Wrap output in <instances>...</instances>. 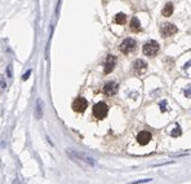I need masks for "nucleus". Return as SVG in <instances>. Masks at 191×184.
I'll use <instances>...</instances> for the list:
<instances>
[{"label": "nucleus", "instance_id": "20e7f679", "mask_svg": "<svg viewBox=\"0 0 191 184\" xmlns=\"http://www.w3.org/2000/svg\"><path fill=\"white\" fill-rule=\"evenodd\" d=\"M136 46H137V42L134 40L133 38H125L120 44V52L124 53V55H129L131 52H133L136 49Z\"/></svg>", "mask_w": 191, "mask_h": 184}, {"label": "nucleus", "instance_id": "1a4fd4ad", "mask_svg": "<svg viewBox=\"0 0 191 184\" xmlns=\"http://www.w3.org/2000/svg\"><path fill=\"white\" fill-rule=\"evenodd\" d=\"M118 90H119V84L116 83V82H108V83H106L105 86H103V93H105L106 96L116 95Z\"/></svg>", "mask_w": 191, "mask_h": 184}, {"label": "nucleus", "instance_id": "f03ea898", "mask_svg": "<svg viewBox=\"0 0 191 184\" xmlns=\"http://www.w3.org/2000/svg\"><path fill=\"white\" fill-rule=\"evenodd\" d=\"M159 49H160V46L156 40H148L143 44V53L148 57H154V56L158 55Z\"/></svg>", "mask_w": 191, "mask_h": 184}, {"label": "nucleus", "instance_id": "9b49d317", "mask_svg": "<svg viewBox=\"0 0 191 184\" xmlns=\"http://www.w3.org/2000/svg\"><path fill=\"white\" fill-rule=\"evenodd\" d=\"M43 106H44L43 100H41V98H38V100H36V104H35V111H34V116H35L36 119L43 118Z\"/></svg>", "mask_w": 191, "mask_h": 184}, {"label": "nucleus", "instance_id": "9d476101", "mask_svg": "<svg viewBox=\"0 0 191 184\" xmlns=\"http://www.w3.org/2000/svg\"><path fill=\"white\" fill-rule=\"evenodd\" d=\"M151 139H152V135L148 131H141L137 135V141H138L141 145H147V144L150 143Z\"/></svg>", "mask_w": 191, "mask_h": 184}, {"label": "nucleus", "instance_id": "6e6552de", "mask_svg": "<svg viewBox=\"0 0 191 184\" xmlns=\"http://www.w3.org/2000/svg\"><path fill=\"white\" fill-rule=\"evenodd\" d=\"M133 70H134V73H136L137 75H141V74H143L146 70H147V62H146L145 60L138 58V60H136L134 64H133Z\"/></svg>", "mask_w": 191, "mask_h": 184}, {"label": "nucleus", "instance_id": "f257e3e1", "mask_svg": "<svg viewBox=\"0 0 191 184\" xmlns=\"http://www.w3.org/2000/svg\"><path fill=\"white\" fill-rule=\"evenodd\" d=\"M66 154H67L71 159H74V161H81L91 167L96 166V159L93 157L83 153V152H76V150H72V149H67V150H66Z\"/></svg>", "mask_w": 191, "mask_h": 184}, {"label": "nucleus", "instance_id": "2eb2a0df", "mask_svg": "<svg viewBox=\"0 0 191 184\" xmlns=\"http://www.w3.org/2000/svg\"><path fill=\"white\" fill-rule=\"evenodd\" d=\"M181 134H182V131H181V127H179V126H177L176 129H174L173 131L171 132V136H173V137H177V136H181Z\"/></svg>", "mask_w": 191, "mask_h": 184}, {"label": "nucleus", "instance_id": "6ab92c4d", "mask_svg": "<svg viewBox=\"0 0 191 184\" xmlns=\"http://www.w3.org/2000/svg\"><path fill=\"white\" fill-rule=\"evenodd\" d=\"M7 73H8V77H10V78H12V68H10V65L8 66V69H7Z\"/></svg>", "mask_w": 191, "mask_h": 184}, {"label": "nucleus", "instance_id": "ddd939ff", "mask_svg": "<svg viewBox=\"0 0 191 184\" xmlns=\"http://www.w3.org/2000/svg\"><path fill=\"white\" fill-rule=\"evenodd\" d=\"M172 13H173V4H172V3H167L165 7L161 10V14H163L164 17H169V16H172Z\"/></svg>", "mask_w": 191, "mask_h": 184}, {"label": "nucleus", "instance_id": "f8f14e48", "mask_svg": "<svg viewBox=\"0 0 191 184\" xmlns=\"http://www.w3.org/2000/svg\"><path fill=\"white\" fill-rule=\"evenodd\" d=\"M131 30L133 31V33H140V31L142 30L141 22H140V20L137 17H133L131 20Z\"/></svg>", "mask_w": 191, "mask_h": 184}, {"label": "nucleus", "instance_id": "dca6fc26", "mask_svg": "<svg viewBox=\"0 0 191 184\" xmlns=\"http://www.w3.org/2000/svg\"><path fill=\"white\" fill-rule=\"evenodd\" d=\"M159 108H160V110L163 111H167V101L165 100H161L160 103H159Z\"/></svg>", "mask_w": 191, "mask_h": 184}, {"label": "nucleus", "instance_id": "f3484780", "mask_svg": "<svg viewBox=\"0 0 191 184\" xmlns=\"http://www.w3.org/2000/svg\"><path fill=\"white\" fill-rule=\"evenodd\" d=\"M184 93H185V97H187V98L191 97V84H189V86L186 87V90L184 91Z\"/></svg>", "mask_w": 191, "mask_h": 184}, {"label": "nucleus", "instance_id": "0eeeda50", "mask_svg": "<svg viewBox=\"0 0 191 184\" xmlns=\"http://www.w3.org/2000/svg\"><path fill=\"white\" fill-rule=\"evenodd\" d=\"M115 65H116V57L112 55H108L105 60V65H103L105 74H110L111 71L115 69Z\"/></svg>", "mask_w": 191, "mask_h": 184}, {"label": "nucleus", "instance_id": "412c9836", "mask_svg": "<svg viewBox=\"0 0 191 184\" xmlns=\"http://www.w3.org/2000/svg\"><path fill=\"white\" fill-rule=\"evenodd\" d=\"M189 68H191V60H190V61H189V62H187V64H186V65H185V66H184V69H186V70H187V69H189Z\"/></svg>", "mask_w": 191, "mask_h": 184}, {"label": "nucleus", "instance_id": "39448f33", "mask_svg": "<svg viewBox=\"0 0 191 184\" xmlns=\"http://www.w3.org/2000/svg\"><path fill=\"white\" fill-rule=\"evenodd\" d=\"M177 31H178L177 26L173 25V23H171V22L163 23V25H161V27H160V34H161V36H163V38H168V36L174 35Z\"/></svg>", "mask_w": 191, "mask_h": 184}, {"label": "nucleus", "instance_id": "423d86ee", "mask_svg": "<svg viewBox=\"0 0 191 184\" xmlns=\"http://www.w3.org/2000/svg\"><path fill=\"white\" fill-rule=\"evenodd\" d=\"M88 108V101L84 97H76L72 103V110L76 113H83Z\"/></svg>", "mask_w": 191, "mask_h": 184}, {"label": "nucleus", "instance_id": "a211bd4d", "mask_svg": "<svg viewBox=\"0 0 191 184\" xmlns=\"http://www.w3.org/2000/svg\"><path fill=\"white\" fill-rule=\"evenodd\" d=\"M31 73H33V70H31V69H28L27 71H26L25 74H23V77H22V79L23 81H27L28 78H30V75H31Z\"/></svg>", "mask_w": 191, "mask_h": 184}, {"label": "nucleus", "instance_id": "7ed1b4c3", "mask_svg": "<svg viewBox=\"0 0 191 184\" xmlns=\"http://www.w3.org/2000/svg\"><path fill=\"white\" fill-rule=\"evenodd\" d=\"M107 113H108V106H107V104H105L103 101L97 103V104H94V105H93V116L97 119L106 118Z\"/></svg>", "mask_w": 191, "mask_h": 184}, {"label": "nucleus", "instance_id": "aec40b11", "mask_svg": "<svg viewBox=\"0 0 191 184\" xmlns=\"http://www.w3.org/2000/svg\"><path fill=\"white\" fill-rule=\"evenodd\" d=\"M148 182H151V179H143V180H137V182H134V183H148Z\"/></svg>", "mask_w": 191, "mask_h": 184}, {"label": "nucleus", "instance_id": "4468645a", "mask_svg": "<svg viewBox=\"0 0 191 184\" xmlns=\"http://www.w3.org/2000/svg\"><path fill=\"white\" fill-rule=\"evenodd\" d=\"M115 22L118 23V25H124V23L127 22V16L124 14V13H118L115 17Z\"/></svg>", "mask_w": 191, "mask_h": 184}]
</instances>
